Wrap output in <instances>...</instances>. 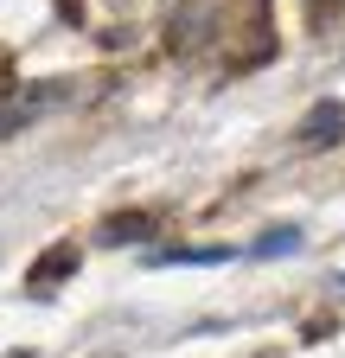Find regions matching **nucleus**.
<instances>
[{
  "instance_id": "1",
  "label": "nucleus",
  "mask_w": 345,
  "mask_h": 358,
  "mask_svg": "<svg viewBox=\"0 0 345 358\" xmlns=\"http://www.w3.org/2000/svg\"><path fill=\"white\" fill-rule=\"evenodd\" d=\"M339 128H345V109H320V115H307V141H339Z\"/></svg>"
},
{
  "instance_id": "2",
  "label": "nucleus",
  "mask_w": 345,
  "mask_h": 358,
  "mask_svg": "<svg viewBox=\"0 0 345 358\" xmlns=\"http://www.w3.org/2000/svg\"><path fill=\"white\" fill-rule=\"evenodd\" d=\"M294 243H300V231H269L256 250H263V256H281V250H294Z\"/></svg>"
}]
</instances>
